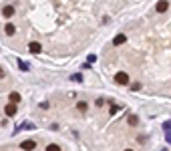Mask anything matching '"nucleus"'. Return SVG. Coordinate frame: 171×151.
I'll return each instance as SVG.
<instances>
[{
	"mask_svg": "<svg viewBox=\"0 0 171 151\" xmlns=\"http://www.w3.org/2000/svg\"><path fill=\"white\" fill-rule=\"evenodd\" d=\"M115 83H117V85H127V83H129V75H127V72H117V75H115Z\"/></svg>",
	"mask_w": 171,
	"mask_h": 151,
	"instance_id": "f257e3e1",
	"label": "nucleus"
},
{
	"mask_svg": "<svg viewBox=\"0 0 171 151\" xmlns=\"http://www.w3.org/2000/svg\"><path fill=\"white\" fill-rule=\"evenodd\" d=\"M28 51L32 54H38L40 51H42V45H40V42H28Z\"/></svg>",
	"mask_w": 171,
	"mask_h": 151,
	"instance_id": "f03ea898",
	"label": "nucleus"
},
{
	"mask_svg": "<svg viewBox=\"0 0 171 151\" xmlns=\"http://www.w3.org/2000/svg\"><path fill=\"white\" fill-rule=\"evenodd\" d=\"M4 113H6V117H14V115H16V105H12V103L6 105L4 107Z\"/></svg>",
	"mask_w": 171,
	"mask_h": 151,
	"instance_id": "7ed1b4c3",
	"label": "nucleus"
},
{
	"mask_svg": "<svg viewBox=\"0 0 171 151\" xmlns=\"http://www.w3.org/2000/svg\"><path fill=\"white\" fill-rule=\"evenodd\" d=\"M123 42H127V36H125V34H117V36L113 39V45H115V46H121Z\"/></svg>",
	"mask_w": 171,
	"mask_h": 151,
	"instance_id": "20e7f679",
	"label": "nucleus"
},
{
	"mask_svg": "<svg viewBox=\"0 0 171 151\" xmlns=\"http://www.w3.org/2000/svg\"><path fill=\"white\" fill-rule=\"evenodd\" d=\"M20 147H22L24 151H32L34 147H36V143H34V141H22V143H20Z\"/></svg>",
	"mask_w": 171,
	"mask_h": 151,
	"instance_id": "39448f33",
	"label": "nucleus"
},
{
	"mask_svg": "<svg viewBox=\"0 0 171 151\" xmlns=\"http://www.w3.org/2000/svg\"><path fill=\"white\" fill-rule=\"evenodd\" d=\"M167 8H169V2L167 0H159L157 2V12H165Z\"/></svg>",
	"mask_w": 171,
	"mask_h": 151,
	"instance_id": "423d86ee",
	"label": "nucleus"
},
{
	"mask_svg": "<svg viewBox=\"0 0 171 151\" xmlns=\"http://www.w3.org/2000/svg\"><path fill=\"white\" fill-rule=\"evenodd\" d=\"M2 14H4L6 18H10V16L14 14V6H10V4H6V6L2 8Z\"/></svg>",
	"mask_w": 171,
	"mask_h": 151,
	"instance_id": "0eeeda50",
	"label": "nucleus"
},
{
	"mask_svg": "<svg viewBox=\"0 0 171 151\" xmlns=\"http://www.w3.org/2000/svg\"><path fill=\"white\" fill-rule=\"evenodd\" d=\"M4 32H6V34H10V36H12V34L16 32V26H14L12 22H8V24H4Z\"/></svg>",
	"mask_w": 171,
	"mask_h": 151,
	"instance_id": "6e6552de",
	"label": "nucleus"
},
{
	"mask_svg": "<svg viewBox=\"0 0 171 151\" xmlns=\"http://www.w3.org/2000/svg\"><path fill=\"white\" fill-rule=\"evenodd\" d=\"M22 129H34V123H24V125H20V127H16V129H14V133L22 131Z\"/></svg>",
	"mask_w": 171,
	"mask_h": 151,
	"instance_id": "1a4fd4ad",
	"label": "nucleus"
},
{
	"mask_svg": "<svg viewBox=\"0 0 171 151\" xmlns=\"http://www.w3.org/2000/svg\"><path fill=\"white\" fill-rule=\"evenodd\" d=\"M18 101H20V95H18V93H10V103H12V105H16Z\"/></svg>",
	"mask_w": 171,
	"mask_h": 151,
	"instance_id": "9d476101",
	"label": "nucleus"
},
{
	"mask_svg": "<svg viewBox=\"0 0 171 151\" xmlns=\"http://www.w3.org/2000/svg\"><path fill=\"white\" fill-rule=\"evenodd\" d=\"M46 151H60V147L56 143H50V145H46Z\"/></svg>",
	"mask_w": 171,
	"mask_h": 151,
	"instance_id": "9b49d317",
	"label": "nucleus"
},
{
	"mask_svg": "<svg viewBox=\"0 0 171 151\" xmlns=\"http://www.w3.org/2000/svg\"><path fill=\"white\" fill-rule=\"evenodd\" d=\"M77 107H79V111H87V107H89V105H87L85 101H81V103H79Z\"/></svg>",
	"mask_w": 171,
	"mask_h": 151,
	"instance_id": "f8f14e48",
	"label": "nucleus"
},
{
	"mask_svg": "<svg viewBox=\"0 0 171 151\" xmlns=\"http://www.w3.org/2000/svg\"><path fill=\"white\" fill-rule=\"evenodd\" d=\"M163 129H165V133L171 131V121H165V123H163Z\"/></svg>",
	"mask_w": 171,
	"mask_h": 151,
	"instance_id": "ddd939ff",
	"label": "nucleus"
},
{
	"mask_svg": "<svg viewBox=\"0 0 171 151\" xmlns=\"http://www.w3.org/2000/svg\"><path fill=\"white\" fill-rule=\"evenodd\" d=\"M129 123H131V125H137V123H139V119L135 117V115H131V117H129Z\"/></svg>",
	"mask_w": 171,
	"mask_h": 151,
	"instance_id": "4468645a",
	"label": "nucleus"
},
{
	"mask_svg": "<svg viewBox=\"0 0 171 151\" xmlns=\"http://www.w3.org/2000/svg\"><path fill=\"white\" fill-rule=\"evenodd\" d=\"M71 79H72V81H77V83H81V81H83V75H72Z\"/></svg>",
	"mask_w": 171,
	"mask_h": 151,
	"instance_id": "2eb2a0df",
	"label": "nucleus"
},
{
	"mask_svg": "<svg viewBox=\"0 0 171 151\" xmlns=\"http://www.w3.org/2000/svg\"><path fill=\"white\" fill-rule=\"evenodd\" d=\"M18 66L22 69V71H28V65H26V63H22V60H18Z\"/></svg>",
	"mask_w": 171,
	"mask_h": 151,
	"instance_id": "dca6fc26",
	"label": "nucleus"
},
{
	"mask_svg": "<svg viewBox=\"0 0 171 151\" xmlns=\"http://www.w3.org/2000/svg\"><path fill=\"white\" fill-rule=\"evenodd\" d=\"M95 60H97V57H95V54H89V65H91V63H95Z\"/></svg>",
	"mask_w": 171,
	"mask_h": 151,
	"instance_id": "f3484780",
	"label": "nucleus"
},
{
	"mask_svg": "<svg viewBox=\"0 0 171 151\" xmlns=\"http://www.w3.org/2000/svg\"><path fill=\"white\" fill-rule=\"evenodd\" d=\"M165 139H167V143H171V131L165 133Z\"/></svg>",
	"mask_w": 171,
	"mask_h": 151,
	"instance_id": "a211bd4d",
	"label": "nucleus"
},
{
	"mask_svg": "<svg viewBox=\"0 0 171 151\" xmlns=\"http://www.w3.org/2000/svg\"><path fill=\"white\" fill-rule=\"evenodd\" d=\"M117 111H119V107H117V105H113V107H111V115H115Z\"/></svg>",
	"mask_w": 171,
	"mask_h": 151,
	"instance_id": "6ab92c4d",
	"label": "nucleus"
},
{
	"mask_svg": "<svg viewBox=\"0 0 171 151\" xmlns=\"http://www.w3.org/2000/svg\"><path fill=\"white\" fill-rule=\"evenodd\" d=\"M2 77H4V71H2V69H0V79H2Z\"/></svg>",
	"mask_w": 171,
	"mask_h": 151,
	"instance_id": "aec40b11",
	"label": "nucleus"
},
{
	"mask_svg": "<svg viewBox=\"0 0 171 151\" xmlns=\"http://www.w3.org/2000/svg\"><path fill=\"white\" fill-rule=\"evenodd\" d=\"M125 151H131V149H125Z\"/></svg>",
	"mask_w": 171,
	"mask_h": 151,
	"instance_id": "412c9836",
	"label": "nucleus"
}]
</instances>
